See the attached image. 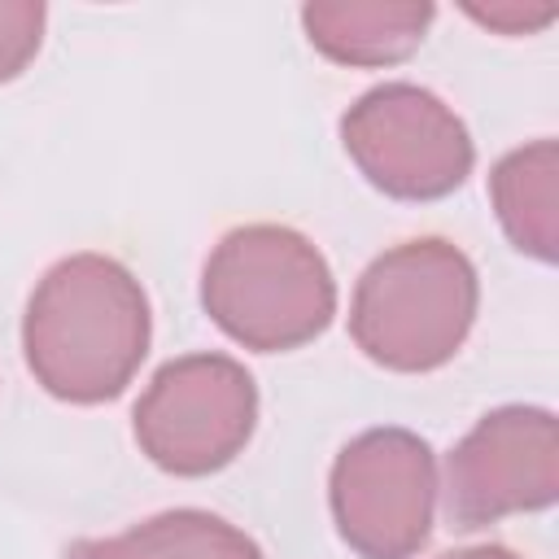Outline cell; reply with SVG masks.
<instances>
[{"label": "cell", "instance_id": "obj_2", "mask_svg": "<svg viewBox=\"0 0 559 559\" xmlns=\"http://www.w3.org/2000/svg\"><path fill=\"white\" fill-rule=\"evenodd\" d=\"M480 301L476 266L437 236L384 249L354 284L349 336L389 371H432L459 354Z\"/></svg>", "mask_w": 559, "mask_h": 559}, {"label": "cell", "instance_id": "obj_12", "mask_svg": "<svg viewBox=\"0 0 559 559\" xmlns=\"http://www.w3.org/2000/svg\"><path fill=\"white\" fill-rule=\"evenodd\" d=\"M559 13L555 0H493V4H467V17L502 31V35H533L542 26H550Z\"/></svg>", "mask_w": 559, "mask_h": 559}, {"label": "cell", "instance_id": "obj_6", "mask_svg": "<svg viewBox=\"0 0 559 559\" xmlns=\"http://www.w3.org/2000/svg\"><path fill=\"white\" fill-rule=\"evenodd\" d=\"M328 502L341 542L362 559H411L437 511V463L411 428H367L332 463Z\"/></svg>", "mask_w": 559, "mask_h": 559}, {"label": "cell", "instance_id": "obj_13", "mask_svg": "<svg viewBox=\"0 0 559 559\" xmlns=\"http://www.w3.org/2000/svg\"><path fill=\"white\" fill-rule=\"evenodd\" d=\"M441 559H520V555H511L507 546H467V550H454Z\"/></svg>", "mask_w": 559, "mask_h": 559}, {"label": "cell", "instance_id": "obj_1", "mask_svg": "<svg viewBox=\"0 0 559 559\" xmlns=\"http://www.w3.org/2000/svg\"><path fill=\"white\" fill-rule=\"evenodd\" d=\"M148 332L140 280L105 253H70L26 301L22 349L52 397L96 406L131 384L148 354Z\"/></svg>", "mask_w": 559, "mask_h": 559}, {"label": "cell", "instance_id": "obj_3", "mask_svg": "<svg viewBox=\"0 0 559 559\" xmlns=\"http://www.w3.org/2000/svg\"><path fill=\"white\" fill-rule=\"evenodd\" d=\"M201 306L236 345L280 354L314 341L332 323L336 280L301 231L249 223L227 231L205 258Z\"/></svg>", "mask_w": 559, "mask_h": 559}, {"label": "cell", "instance_id": "obj_4", "mask_svg": "<svg viewBox=\"0 0 559 559\" xmlns=\"http://www.w3.org/2000/svg\"><path fill=\"white\" fill-rule=\"evenodd\" d=\"M258 384L227 354L166 362L135 402V441L170 476H210L253 437Z\"/></svg>", "mask_w": 559, "mask_h": 559}, {"label": "cell", "instance_id": "obj_10", "mask_svg": "<svg viewBox=\"0 0 559 559\" xmlns=\"http://www.w3.org/2000/svg\"><path fill=\"white\" fill-rule=\"evenodd\" d=\"M66 559H266L258 542L223 515L179 507L114 537H83Z\"/></svg>", "mask_w": 559, "mask_h": 559}, {"label": "cell", "instance_id": "obj_11", "mask_svg": "<svg viewBox=\"0 0 559 559\" xmlns=\"http://www.w3.org/2000/svg\"><path fill=\"white\" fill-rule=\"evenodd\" d=\"M44 4L39 0H0V83L22 74L44 39Z\"/></svg>", "mask_w": 559, "mask_h": 559}, {"label": "cell", "instance_id": "obj_8", "mask_svg": "<svg viewBox=\"0 0 559 559\" xmlns=\"http://www.w3.org/2000/svg\"><path fill=\"white\" fill-rule=\"evenodd\" d=\"M432 13L424 0H319L301 9V26L328 61L380 70L424 44Z\"/></svg>", "mask_w": 559, "mask_h": 559}, {"label": "cell", "instance_id": "obj_5", "mask_svg": "<svg viewBox=\"0 0 559 559\" xmlns=\"http://www.w3.org/2000/svg\"><path fill=\"white\" fill-rule=\"evenodd\" d=\"M341 144L371 188L397 201L450 197L476 162L463 118L415 83H384L341 118Z\"/></svg>", "mask_w": 559, "mask_h": 559}, {"label": "cell", "instance_id": "obj_7", "mask_svg": "<svg viewBox=\"0 0 559 559\" xmlns=\"http://www.w3.org/2000/svg\"><path fill=\"white\" fill-rule=\"evenodd\" d=\"M559 498V424L546 406H498L445 459V515L459 528L542 511Z\"/></svg>", "mask_w": 559, "mask_h": 559}, {"label": "cell", "instance_id": "obj_9", "mask_svg": "<svg viewBox=\"0 0 559 559\" xmlns=\"http://www.w3.org/2000/svg\"><path fill=\"white\" fill-rule=\"evenodd\" d=\"M489 197L507 240L520 253L537 262L559 258V144L555 140H533L524 148H511L489 175Z\"/></svg>", "mask_w": 559, "mask_h": 559}]
</instances>
